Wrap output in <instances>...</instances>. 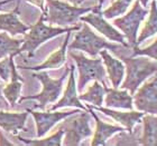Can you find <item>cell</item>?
<instances>
[{
    "label": "cell",
    "instance_id": "2e32d148",
    "mask_svg": "<svg viewBox=\"0 0 157 146\" xmlns=\"http://www.w3.org/2000/svg\"><path fill=\"white\" fill-rule=\"evenodd\" d=\"M28 109L21 113H11L0 110V127L7 133L17 135L18 132L25 128V123L28 117Z\"/></svg>",
    "mask_w": 157,
    "mask_h": 146
},
{
    "label": "cell",
    "instance_id": "f1b7e54d",
    "mask_svg": "<svg viewBox=\"0 0 157 146\" xmlns=\"http://www.w3.org/2000/svg\"><path fill=\"white\" fill-rule=\"evenodd\" d=\"M26 1L37 6L42 11H45V9H44V0H26Z\"/></svg>",
    "mask_w": 157,
    "mask_h": 146
},
{
    "label": "cell",
    "instance_id": "4fadbf2b",
    "mask_svg": "<svg viewBox=\"0 0 157 146\" xmlns=\"http://www.w3.org/2000/svg\"><path fill=\"white\" fill-rule=\"evenodd\" d=\"M86 109L89 110V113H91V115L94 117L95 124H97V128L94 132V136L92 138L91 145L92 146H98V145H105L109 137H111L113 134L116 133H122L124 132V128L121 126H117V125H111V124L105 123L102 122L97 114L94 113V109H92L91 107L86 106Z\"/></svg>",
    "mask_w": 157,
    "mask_h": 146
},
{
    "label": "cell",
    "instance_id": "603a6c76",
    "mask_svg": "<svg viewBox=\"0 0 157 146\" xmlns=\"http://www.w3.org/2000/svg\"><path fill=\"white\" fill-rule=\"evenodd\" d=\"M105 94V86L100 84L98 80H94V83L89 87V89L85 91L84 94H81L78 96V99L91 103L94 106H101L102 103H103Z\"/></svg>",
    "mask_w": 157,
    "mask_h": 146
},
{
    "label": "cell",
    "instance_id": "8992f818",
    "mask_svg": "<svg viewBox=\"0 0 157 146\" xmlns=\"http://www.w3.org/2000/svg\"><path fill=\"white\" fill-rule=\"evenodd\" d=\"M118 48H119V45L110 44L105 38L93 33L91 28L88 26V23L82 25V29L76 33L74 40L70 45V50H74V49L82 50V52H88L92 57H95L102 49H110L116 52V49Z\"/></svg>",
    "mask_w": 157,
    "mask_h": 146
},
{
    "label": "cell",
    "instance_id": "3957f363",
    "mask_svg": "<svg viewBox=\"0 0 157 146\" xmlns=\"http://www.w3.org/2000/svg\"><path fill=\"white\" fill-rule=\"evenodd\" d=\"M47 11L45 15V21L49 25L69 26L78 23L80 17L84 13L92 11L93 7H78L75 5H69L59 0H46Z\"/></svg>",
    "mask_w": 157,
    "mask_h": 146
},
{
    "label": "cell",
    "instance_id": "30bf717a",
    "mask_svg": "<svg viewBox=\"0 0 157 146\" xmlns=\"http://www.w3.org/2000/svg\"><path fill=\"white\" fill-rule=\"evenodd\" d=\"M135 107L143 113L157 115V76L145 83L134 96Z\"/></svg>",
    "mask_w": 157,
    "mask_h": 146
},
{
    "label": "cell",
    "instance_id": "277c9868",
    "mask_svg": "<svg viewBox=\"0 0 157 146\" xmlns=\"http://www.w3.org/2000/svg\"><path fill=\"white\" fill-rule=\"evenodd\" d=\"M70 73V68L65 69V73L63 74V76H61L57 79H53L48 76V74L46 72L42 73H34L33 77L37 78L38 80H40L43 85L42 91L37 95H30V96H24L19 99V103H23L24 101H38V105H36L35 107L37 108H44L46 107V105L49 103H54L56 101V99L59 97L61 91H62L63 83L65 80V77L67 76V74Z\"/></svg>",
    "mask_w": 157,
    "mask_h": 146
},
{
    "label": "cell",
    "instance_id": "1f68e13d",
    "mask_svg": "<svg viewBox=\"0 0 157 146\" xmlns=\"http://www.w3.org/2000/svg\"><path fill=\"white\" fill-rule=\"evenodd\" d=\"M67 1H70L71 3H73V5H75V6H78V5H81L84 0H67Z\"/></svg>",
    "mask_w": 157,
    "mask_h": 146
},
{
    "label": "cell",
    "instance_id": "52a82bcc",
    "mask_svg": "<svg viewBox=\"0 0 157 146\" xmlns=\"http://www.w3.org/2000/svg\"><path fill=\"white\" fill-rule=\"evenodd\" d=\"M89 112H81L80 115L73 117L71 119L63 122L59 127L64 130L65 140L63 145L65 146H78L80 145L82 140L92 135V130L90 127V116Z\"/></svg>",
    "mask_w": 157,
    "mask_h": 146
},
{
    "label": "cell",
    "instance_id": "5bb4252c",
    "mask_svg": "<svg viewBox=\"0 0 157 146\" xmlns=\"http://www.w3.org/2000/svg\"><path fill=\"white\" fill-rule=\"evenodd\" d=\"M16 8L8 13H0V30L9 33L11 36L18 34H25L28 31L30 26L23 23L18 18L19 15V0L17 1Z\"/></svg>",
    "mask_w": 157,
    "mask_h": 146
},
{
    "label": "cell",
    "instance_id": "d4e9b609",
    "mask_svg": "<svg viewBox=\"0 0 157 146\" xmlns=\"http://www.w3.org/2000/svg\"><path fill=\"white\" fill-rule=\"evenodd\" d=\"M64 135V130L59 127V130L55 134L51 136L43 138V140H25L19 135H17L18 140L24 144L27 145H36V146H61L62 145V137Z\"/></svg>",
    "mask_w": 157,
    "mask_h": 146
},
{
    "label": "cell",
    "instance_id": "d6a6232c",
    "mask_svg": "<svg viewBox=\"0 0 157 146\" xmlns=\"http://www.w3.org/2000/svg\"><path fill=\"white\" fill-rule=\"evenodd\" d=\"M148 1H149V0H139V2H140L141 5H143V6H144V7H146V6H147Z\"/></svg>",
    "mask_w": 157,
    "mask_h": 146
},
{
    "label": "cell",
    "instance_id": "9a60e30c",
    "mask_svg": "<svg viewBox=\"0 0 157 146\" xmlns=\"http://www.w3.org/2000/svg\"><path fill=\"white\" fill-rule=\"evenodd\" d=\"M67 106H73L78 107L82 110H86V107L81 104V101L78 99V96L76 94V85H75V78H74V67H70V76H69V83L66 86V89L64 91L62 99L57 101V104L52 106L51 110H56L62 107H67Z\"/></svg>",
    "mask_w": 157,
    "mask_h": 146
},
{
    "label": "cell",
    "instance_id": "ffe728a7",
    "mask_svg": "<svg viewBox=\"0 0 157 146\" xmlns=\"http://www.w3.org/2000/svg\"><path fill=\"white\" fill-rule=\"evenodd\" d=\"M70 35H71V31H67L65 40L63 42V45L61 46V48H59V50H56L55 52H53L52 55L49 56L45 62H42V64L38 66L27 67V69H32V70H35V72H39V70H44V69H55V68L61 67V66L65 62V52H66L67 44H69Z\"/></svg>",
    "mask_w": 157,
    "mask_h": 146
},
{
    "label": "cell",
    "instance_id": "f546056e",
    "mask_svg": "<svg viewBox=\"0 0 157 146\" xmlns=\"http://www.w3.org/2000/svg\"><path fill=\"white\" fill-rule=\"evenodd\" d=\"M0 145H13V143H10L8 141H6V137L3 136L2 133H1V130H0Z\"/></svg>",
    "mask_w": 157,
    "mask_h": 146
},
{
    "label": "cell",
    "instance_id": "6da1fadb",
    "mask_svg": "<svg viewBox=\"0 0 157 146\" xmlns=\"http://www.w3.org/2000/svg\"><path fill=\"white\" fill-rule=\"evenodd\" d=\"M121 59L126 64L127 76L120 87L130 91V95H134L148 77L157 73V62L147 58V56H141L137 58L121 57Z\"/></svg>",
    "mask_w": 157,
    "mask_h": 146
},
{
    "label": "cell",
    "instance_id": "836d02e7",
    "mask_svg": "<svg viewBox=\"0 0 157 146\" xmlns=\"http://www.w3.org/2000/svg\"><path fill=\"white\" fill-rule=\"evenodd\" d=\"M1 91H2V87H1V85H0V103L3 104V101H2V98H1Z\"/></svg>",
    "mask_w": 157,
    "mask_h": 146
},
{
    "label": "cell",
    "instance_id": "8fae6325",
    "mask_svg": "<svg viewBox=\"0 0 157 146\" xmlns=\"http://www.w3.org/2000/svg\"><path fill=\"white\" fill-rule=\"evenodd\" d=\"M29 112L33 115L34 119L36 122V130H37V137L40 138L52 128L56 123L59 120L64 119L66 117L75 115L78 113V110H71V112H53V113H40V112H35L33 109H29Z\"/></svg>",
    "mask_w": 157,
    "mask_h": 146
},
{
    "label": "cell",
    "instance_id": "4dcf8cb0",
    "mask_svg": "<svg viewBox=\"0 0 157 146\" xmlns=\"http://www.w3.org/2000/svg\"><path fill=\"white\" fill-rule=\"evenodd\" d=\"M13 1H15V0H0V10H3V6H6Z\"/></svg>",
    "mask_w": 157,
    "mask_h": 146
},
{
    "label": "cell",
    "instance_id": "5b68a950",
    "mask_svg": "<svg viewBox=\"0 0 157 146\" xmlns=\"http://www.w3.org/2000/svg\"><path fill=\"white\" fill-rule=\"evenodd\" d=\"M69 56L72 57L73 60L76 62L78 69V91L81 93L84 89L85 85L90 80L101 81L102 85L105 86V69L102 65V59L94 58L89 59L83 54H76L73 50H70Z\"/></svg>",
    "mask_w": 157,
    "mask_h": 146
},
{
    "label": "cell",
    "instance_id": "9c48e42d",
    "mask_svg": "<svg viewBox=\"0 0 157 146\" xmlns=\"http://www.w3.org/2000/svg\"><path fill=\"white\" fill-rule=\"evenodd\" d=\"M101 6L102 1H100L98 6L93 7L92 12L86 15V16H81L80 20L88 23L89 25H91L93 28L98 30L99 33H101L103 36H105L108 39L112 40V41L120 42L121 45H124V47H129V44L124 41V36L122 34H120L116 29L115 27L111 26L110 23L105 19V17L101 12Z\"/></svg>",
    "mask_w": 157,
    "mask_h": 146
},
{
    "label": "cell",
    "instance_id": "d6986e66",
    "mask_svg": "<svg viewBox=\"0 0 157 146\" xmlns=\"http://www.w3.org/2000/svg\"><path fill=\"white\" fill-rule=\"evenodd\" d=\"M10 67H11V70H10V83L7 84L6 87H3L1 91L5 95L7 101H9L10 108H13L17 103V99L20 96L24 79L17 73L16 66L13 64V57L10 60Z\"/></svg>",
    "mask_w": 157,
    "mask_h": 146
},
{
    "label": "cell",
    "instance_id": "cb8c5ba5",
    "mask_svg": "<svg viewBox=\"0 0 157 146\" xmlns=\"http://www.w3.org/2000/svg\"><path fill=\"white\" fill-rule=\"evenodd\" d=\"M21 39H13L8 36L7 33L0 34V58H3L8 55L16 56L19 52L20 46L23 45Z\"/></svg>",
    "mask_w": 157,
    "mask_h": 146
},
{
    "label": "cell",
    "instance_id": "e0dca14e",
    "mask_svg": "<svg viewBox=\"0 0 157 146\" xmlns=\"http://www.w3.org/2000/svg\"><path fill=\"white\" fill-rule=\"evenodd\" d=\"M105 106L112 108H122V109L131 110L134 108L132 105V96L128 94L127 89L119 91L118 88H109L105 86Z\"/></svg>",
    "mask_w": 157,
    "mask_h": 146
},
{
    "label": "cell",
    "instance_id": "44dd1931",
    "mask_svg": "<svg viewBox=\"0 0 157 146\" xmlns=\"http://www.w3.org/2000/svg\"><path fill=\"white\" fill-rule=\"evenodd\" d=\"M144 132L138 144L145 146H157V116L148 114L143 116Z\"/></svg>",
    "mask_w": 157,
    "mask_h": 146
},
{
    "label": "cell",
    "instance_id": "7402d4cb",
    "mask_svg": "<svg viewBox=\"0 0 157 146\" xmlns=\"http://www.w3.org/2000/svg\"><path fill=\"white\" fill-rule=\"evenodd\" d=\"M155 34H157V3L156 0H153L151 3V11L148 15V19L140 31L139 37L137 38V46L144 41L145 39L149 38Z\"/></svg>",
    "mask_w": 157,
    "mask_h": 146
},
{
    "label": "cell",
    "instance_id": "ac0fdd59",
    "mask_svg": "<svg viewBox=\"0 0 157 146\" xmlns=\"http://www.w3.org/2000/svg\"><path fill=\"white\" fill-rule=\"evenodd\" d=\"M102 57V60L105 62V68H107V72H108L109 78L111 80L112 87L118 88L120 87V84L122 81V78H124V64L119 60V59L113 58L108 52L107 49H102L99 52Z\"/></svg>",
    "mask_w": 157,
    "mask_h": 146
},
{
    "label": "cell",
    "instance_id": "484cf974",
    "mask_svg": "<svg viewBox=\"0 0 157 146\" xmlns=\"http://www.w3.org/2000/svg\"><path fill=\"white\" fill-rule=\"evenodd\" d=\"M132 1L134 0H116L111 6L109 7V8H107L102 12V15L107 19H112V18H115L117 16L124 15Z\"/></svg>",
    "mask_w": 157,
    "mask_h": 146
},
{
    "label": "cell",
    "instance_id": "ba28073f",
    "mask_svg": "<svg viewBox=\"0 0 157 146\" xmlns=\"http://www.w3.org/2000/svg\"><path fill=\"white\" fill-rule=\"evenodd\" d=\"M147 9L143 8L139 0H136L130 11L124 15V17H120L118 19H115L113 23L127 37L129 45L135 47L137 46V31L140 26L141 21L147 16Z\"/></svg>",
    "mask_w": 157,
    "mask_h": 146
},
{
    "label": "cell",
    "instance_id": "7a4b0ae2",
    "mask_svg": "<svg viewBox=\"0 0 157 146\" xmlns=\"http://www.w3.org/2000/svg\"><path fill=\"white\" fill-rule=\"evenodd\" d=\"M45 15L46 10L43 11L38 21L34 26L30 27L29 31L25 34L23 46L19 48V52H28L29 56H33L35 50L42 45L43 42L47 41L48 39L54 38V37L59 36L63 33L78 30L81 27V25L71 27V28H55V27L47 26V25H45Z\"/></svg>",
    "mask_w": 157,
    "mask_h": 146
},
{
    "label": "cell",
    "instance_id": "83f0119b",
    "mask_svg": "<svg viewBox=\"0 0 157 146\" xmlns=\"http://www.w3.org/2000/svg\"><path fill=\"white\" fill-rule=\"evenodd\" d=\"M13 57V55H9V57H5L2 62H0V77L2 78L3 80H8L10 76V60Z\"/></svg>",
    "mask_w": 157,
    "mask_h": 146
},
{
    "label": "cell",
    "instance_id": "4316f807",
    "mask_svg": "<svg viewBox=\"0 0 157 146\" xmlns=\"http://www.w3.org/2000/svg\"><path fill=\"white\" fill-rule=\"evenodd\" d=\"M135 56H147V57H151V58L157 60V37L156 40L151 45H149L144 49H140L138 48V46H135L132 57H135Z\"/></svg>",
    "mask_w": 157,
    "mask_h": 146
},
{
    "label": "cell",
    "instance_id": "7c38bea8",
    "mask_svg": "<svg viewBox=\"0 0 157 146\" xmlns=\"http://www.w3.org/2000/svg\"><path fill=\"white\" fill-rule=\"evenodd\" d=\"M89 107L93 108V109H97L99 112H102L103 114L110 116L111 118L120 123L121 125H124L126 127V130H128L129 134H132V128L137 123L140 122V119L144 116V113L143 112H139V110H130L129 113L128 112H118V110L110 109V108H103L101 106H91V105H88Z\"/></svg>",
    "mask_w": 157,
    "mask_h": 146
}]
</instances>
